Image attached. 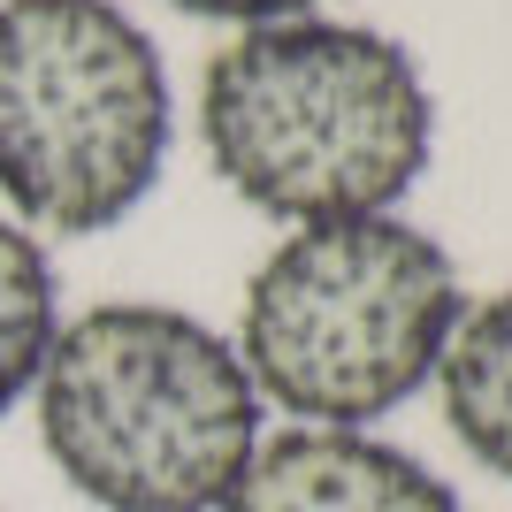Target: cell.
Here are the masks:
<instances>
[{
  "label": "cell",
  "instance_id": "cell-2",
  "mask_svg": "<svg viewBox=\"0 0 512 512\" xmlns=\"http://www.w3.org/2000/svg\"><path fill=\"white\" fill-rule=\"evenodd\" d=\"M39 444L100 512H214L260 451V390L237 344L184 306L115 299L54 329Z\"/></svg>",
  "mask_w": 512,
  "mask_h": 512
},
{
  "label": "cell",
  "instance_id": "cell-6",
  "mask_svg": "<svg viewBox=\"0 0 512 512\" xmlns=\"http://www.w3.org/2000/svg\"><path fill=\"white\" fill-rule=\"evenodd\" d=\"M436 390H444L451 436L497 482H512V291L459 314V329L444 344V367H436Z\"/></svg>",
  "mask_w": 512,
  "mask_h": 512
},
{
  "label": "cell",
  "instance_id": "cell-1",
  "mask_svg": "<svg viewBox=\"0 0 512 512\" xmlns=\"http://www.w3.org/2000/svg\"><path fill=\"white\" fill-rule=\"evenodd\" d=\"M214 176L268 222L398 214L436 153V100L413 54L367 23L283 16L237 31L199 77Z\"/></svg>",
  "mask_w": 512,
  "mask_h": 512
},
{
  "label": "cell",
  "instance_id": "cell-8",
  "mask_svg": "<svg viewBox=\"0 0 512 512\" xmlns=\"http://www.w3.org/2000/svg\"><path fill=\"white\" fill-rule=\"evenodd\" d=\"M169 8H184V16H207V23H283V16H306L314 0H169Z\"/></svg>",
  "mask_w": 512,
  "mask_h": 512
},
{
  "label": "cell",
  "instance_id": "cell-4",
  "mask_svg": "<svg viewBox=\"0 0 512 512\" xmlns=\"http://www.w3.org/2000/svg\"><path fill=\"white\" fill-rule=\"evenodd\" d=\"M169 69L115 0H0V199L62 237L115 230L169 161Z\"/></svg>",
  "mask_w": 512,
  "mask_h": 512
},
{
  "label": "cell",
  "instance_id": "cell-5",
  "mask_svg": "<svg viewBox=\"0 0 512 512\" xmlns=\"http://www.w3.org/2000/svg\"><path fill=\"white\" fill-rule=\"evenodd\" d=\"M214 512H467L444 474L367 428H291L260 444Z\"/></svg>",
  "mask_w": 512,
  "mask_h": 512
},
{
  "label": "cell",
  "instance_id": "cell-7",
  "mask_svg": "<svg viewBox=\"0 0 512 512\" xmlns=\"http://www.w3.org/2000/svg\"><path fill=\"white\" fill-rule=\"evenodd\" d=\"M62 329V291H54V260L16 214H0V413L31 398L46 352Z\"/></svg>",
  "mask_w": 512,
  "mask_h": 512
},
{
  "label": "cell",
  "instance_id": "cell-3",
  "mask_svg": "<svg viewBox=\"0 0 512 512\" xmlns=\"http://www.w3.org/2000/svg\"><path fill=\"white\" fill-rule=\"evenodd\" d=\"M467 314L451 253L406 214L306 222L253 268L237 360L299 428H375L421 398Z\"/></svg>",
  "mask_w": 512,
  "mask_h": 512
}]
</instances>
